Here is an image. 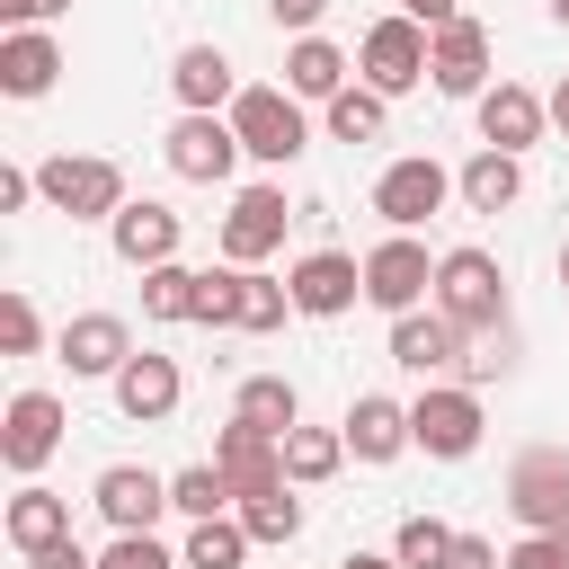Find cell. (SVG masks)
I'll list each match as a JSON object with an SVG mask.
<instances>
[{"label": "cell", "instance_id": "cell-10", "mask_svg": "<svg viewBox=\"0 0 569 569\" xmlns=\"http://www.w3.org/2000/svg\"><path fill=\"white\" fill-rule=\"evenodd\" d=\"M284 222H293V204H284V187H240L231 196V213H222V267H267L276 249H284Z\"/></svg>", "mask_w": 569, "mask_h": 569}, {"label": "cell", "instance_id": "cell-5", "mask_svg": "<svg viewBox=\"0 0 569 569\" xmlns=\"http://www.w3.org/2000/svg\"><path fill=\"white\" fill-rule=\"evenodd\" d=\"M436 311H453L462 329H489V320H507V267H498L480 240L445 249V258H436Z\"/></svg>", "mask_w": 569, "mask_h": 569}, {"label": "cell", "instance_id": "cell-26", "mask_svg": "<svg viewBox=\"0 0 569 569\" xmlns=\"http://www.w3.org/2000/svg\"><path fill=\"white\" fill-rule=\"evenodd\" d=\"M453 196H462L471 213H507V204L525 196V151H489V142H480V151L453 169Z\"/></svg>", "mask_w": 569, "mask_h": 569}, {"label": "cell", "instance_id": "cell-20", "mask_svg": "<svg viewBox=\"0 0 569 569\" xmlns=\"http://www.w3.org/2000/svg\"><path fill=\"white\" fill-rule=\"evenodd\" d=\"M338 427H347V453H356V462H373V471H382V462H400V453L418 445V436H409V400H391V391H356Z\"/></svg>", "mask_w": 569, "mask_h": 569}, {"label": "cell", "instance_id": "cell-36", "mask_svg": "<svg viewBox=\"0 0 569 569\" xmlns=\"http://www.w3.org/2000/svg\"><path fill=\"white\" fill-rule=\"evenodd\" d=\"M391 551H400V569H445V551H453V525H445V516H400Z\"/></svg>", "mask_w": 569, "mask_h": 569}, {"label": "cell", "instance_id": "cell-15", "mask_svg": "<svg viewBox=\"0 0 569 569\" xmlns=\"http://www.w3.org/2000/svg\"><path fill=\"white\" fill-rule=\"evenodd\" d=\"M427 80H436L445 98H480V89H489V27H480V18L427 27Z\"/></svg>", "mask_w": 569, "mask_h": 569}, {"label": "cell", "instance_id": "cell-28", "mask_svg": "<svg viewBox=\"0 0 569 569\" xmlns=\"http://www.w3.org/2000/svg\"><path fill=\"white\" fill-rule=\"evenodd\" d=\"M338 462H347V427H284V480L293 489L338 480Z\"/></svg>", "mask_w": 569, "mask_h": 569}, {"label": "cell", "instance_id": "cell-31", "mask_svg": "<svg viewBox=\"0 0 569 569\" xmlns=\"http://www.w3.org/2000/svg\"><path fill=\"white\" fill-rule=\"evenodd\" d=\"M169 507H178L187 525H204V516H231L240 498H231L222 462H187V471H169Z\"/></svg>", "mask_w": 569, "mask_h": 569}, {"label": "cell", "instance_id": "cell-6", "mask_svg": "<svg viewBox=\"0 0 569 569\" xmlns=\"http://www.w3.org/2000/svg\"><path fill=\"white\" fill-rule=\"evenodd\" d=\"M507 516L525 533H569V453L560 445H525L507 462Z\"/></svg>", "mask_w": 569, "mask_h": 569}, {"label": "cell", "instance_id": "cell-19", "mask_svg": "<svg viewBox=\"0 0 569 569\" xmlns=\"http://www.w3.org/2000/svg\"><path fill=\"white\" fill-rule=\"evenodd\" d=\"M107 240H116V258L142 276V267H169L178 258V240H187V222L160 204V196H124V213L107 222Z\"/></svg>", "mask_w": 569, "mask_h": 569}, {"label": "cell", "instance_id": "cell-18", "mask_svg": "<svg viewBox=\"0 0 569 569\" xmlns=\"http://www.w3.org/2000/svg\"><path fill=\"white\" fill-rule=\"evenodd\" d=\"M471 116H480V142H489V151H533L542 124H551V107H542L525 80H489V89L471 98Z\"/></svg>", "mask_w": 569, "mask_h": 569}, {"label": "cell", "instance_id": "cell-48", "mask_svg": "<svg viewBox=\"0 0 569 569\" xmlns=\"http://www.w3.org/2000/svg\"><path fill=\"white\" fill-rule=\"evenodd\" d=\"M542 107H551V124H560V133H569V80H560V89H551V98H542Z\"/></svg>", "mask_w": 569, "mask_h": 569}, {"label": "cell", "instance_id": "cell-44", "mask_svg": "<svg viewBox=\"0 0 569 569\" xmlns=\"http://www.w3.org/2000/svg\"><path fill=\"white\" fill-rule=\"evenodd\" d=\"M44 187H36V169H0V213H27Z\"/></svg>", "mask_w": 569, "mask_h": 569}, {"label": "cell", "instance_id": "cell-3", "mask_svg": "<svg viewBox=\"0 0 569 569\" xmlns=\"http://www.w3.org/2000/svg\"><path fill=\"white\" fill-rule=\"evenodd\" d=\"M409 436H418V453H427V462H462V453H480V436H489V418H480V391L436 373V382L409 400Z\"/></svg>", "mask_w": 569, "mask_h": 569}, {"label": "cell", "instance_id": "cell-33", "mask_svg": "<svg viewBox=\"0 0 569 569\" xmlns=\"http://www.w3.org/2000/svg\"><path fill=\"white\" fill-rule=\"evenodd\" d=\"M258 542H249V525L240 516H204V525H187V569H240Z\"/></svg>", "mask_w": 569, "mask_h": 569}, {"label": "cell", "instance_id": "cell-42", "mask_svg": "<svg viewBox=\"0 0 569 569\" xmlns=\"http://www.w3.org/2000/svg\"><path fill=\"white\" fill-rule=\"evenodd\" d=\"M445 569H507V551H498L489 533H453V551H445Z\"/></svg>", "mask_w": 569, "mask_h": 569}, {"label": "cell", "instance_id": "cell-4", "mask_svg": "<svg viewBox=\"0 0 569 569\" xmlns=\"http://www.w3.org/2000/svg\"><path fill=\"white\" fill-rule=\"evenodd\" d=\"M365 302H373L382 320H400V311L436 302V258H427V240H418V231H382V240L365 249Z\"/></svg>", "mask_w": 569, "mask_h": 569}, {"label": "cell", "instance_id": "cell-25", "mask_svg": "<svg viewBox=\"0 0 569 569\" xmlns=\"http://www.w3.org/2000/svg\"><path fill=\"white\" fill-rule=\"evenodd\" d=\"M347 71H356V53L329 44V36H293V44H284V89H293L302 107H329V98L347 89Z\"/></svg>", "mask_w": 569, "mask_h": 569}, {"label": "cell", "instance_id": "cell-11", "mask_svg": "<svg viewBox=\"0 0 569 569\" xmlns=\"http://www.w3.org/2000/svg\"><path fill=\"white\" fill-rule=\"evenodd\" d=\"M284 284H293V311H302V320H347V311L365 302V258H347V249H302V258L284 267Z\"/></svg>", "mask_w": 569, "mask_h": 569}, {"label": "cell", "instance_id": "cell-40", "mask_svg": "<svg viewBox=\"0 0 569 569\" xmlns=\"http://www.w3.org/2000/svg\"><path fill=\"white\" fill-rule=\"evenodd\" d=\"M507 569H569V533H516Z\"/></svg>", "mask_w": 569, "mask_h": 569}, {"label": "cell", "instance_id": "cell-39", "mask_svg": "<svg viewBox=\"0 0 569 569\" xmlns=\"http://www.w3.org/2000/svg\"><path fill=\"white\" fill-rule=\"evenodd\" d=\"M0 347H9V356H36V347H44V320H36L27 293H0Z\"/></svg>", "mask_w": 569, "mask_h": 569}, {"label": "cell", "instance_id": "cell-27", "mask_svg": "<svg viewBox=\"0 0 569 569\" xmlns=\"http://www.w3.org/2000/svg\"><path fill=\"white\" fill-rule=\"evenodd\" d=\"M231 418L258 427V436H284V427H302V391H293L284 373H249V382L231 391Z\"/></svg>", "mask_w": 569, "mask_h": 569}, {"label": "cell", "instance_id": "cell-21", "mask_svg": "<svg viewBox=\"0 0 569 569\" xmlns=\"http://www.w3.org/2000/svg\"><path fill=\"white\" fill-rule=\"evenodd\" d=\"M62 80L53 27H0V98H44Z\"/></svg>", "mask_w": 569, "mask_h": 569}, {"label": "cell", "instance_id": "cell-41", "mask_svg": "<svg viewBox=\"0 0 569 569\" xmlns=\"http://www.w3.org/2000/svg\"><path fill=\"white\" fill-rule=\"evenodd\" d=\"M267 18H276L284 36H320V18H329V0H267Z\"/></svg>", "mask_w": 569, "mask_h": 569}, {"label": "cell", "instance_id": "cell-22", "mask_svg": "<svg viewBox=\"0 0 569 569\" xmlns=\"http://www.w3.org/2000/svg\"><path fill=\"white\" fill-rule=\"evenodd\" d=\"M213 462H222V480H231V498H258V489H276L284 480V436H258V427H222L213 436Z\"/></svg>", "mask_w": 569, "mask_h": 569}, {"label": "cell", "instance_id": "cell-23", "mask_svg": "<svg viewBox=\"0 0 569 569\" xmlns=\"http://www.w3.org/2000/svg\"><path fill=\"white\" fill-rule=\"evenodd\" d=\"M0 533H9V551H18V560H27V551H53V542H71V498H62V489H44V480H18V498H9Z\"/></svg>", "mask_w": 569, "mask_h": 569}, {"label": "cell", "instance_id": "cell-30", "mask_svg": "<svg viewBox=\"0 0 569 569\" xmlns=\"http://www.w3.org/2000/svg\"><path fill=\"white\" fill-rule=\"evenodd\" d=\"M196 302H204V276L196 267H142V320H196Z\"/></svg>", "mask_w": 569, "mask_h": 569}, {"label": "cell", "instance_id": "cell-12", "mask_svg": "<svg viewBox=\"0 0 569 569\" xmlns=\"http://www.w3.org/2000/svg\"><path fill=\"white\" fill-rule=\"evenodd\" d=\"M462 338H471V329H462L453 311L418 302V311H400V320H391V365H400V373H418V382H436V373H453V365H462Z\"/></svg>", "mask_w": 569, "mask_h": 569}, {"label": "cell", "instance_id": "cell-43", "mask_svg": "<svg viewBox=\"0 0 569 569\" xmlns=\"http://www.w3.org/2000/svg\"><path fill=\"white\" fill-rule=\"evenodd\" d=\"M71 0H0V27H53Z\"/></svg>", "mask_w": 569, "mask_h": 569}, {"label": "cell", "instance_id": "cell-29", "mask_svg": "<svg viewBox=\"0 0 569 569\" xmlns=\"http://www.w3.org/2000/svg\"><path fill=\"white\" fill-rule=\"evenodd\" d=\"M382 124H391V98H382V89L347 80V89L329 98V142H382Z\"/></svg>", "mask_w": 569, "mask_h": 569}, {"label": "cell", "instance_id": "cell-34", "mask_svg": "<svg viewBox=\"0 0 569 569\" xmlns=\"http://www.w3.org/2000/svg\"><path fill=\"white\" fill-rule=\"evenodd\" d=\"M284 311H293V284L267 276V267H240V329L267 338V329H284Z\"/></svg>", "mask_w": 569, "mask_h": 569}, {"label": "cell", "instance_id": "cell-8", "mask_svg": "<svg viewBox=\"0 0 569 569\" xmlns=\"http://www.w3.org/2000/svg\"><path fill=\"white\" fill-rule=\"evenodd\" d=\"M160 160H169V178H187V187H222L249 151H240V133H231V116H187V107H178Z\"/></svg>", "mask_w": 569, "mask_h": 569}, {"label": "cell", "instance_id": "cell-49", "mask_svg": "<svg viewBox=\"0 0 569 569\" xmlns=\"http://www.w3.org/2000/svg\"><path fill=\"white\" fill-rule=\"evenodd\" d=\"M551 27H569V0H551Z\"/></svg>", "mask_w": 569, "mask_h": 569}, {"label": "cell", "instance_id": "cell-13", "mask_svg": "<svg viewBox=\"0 0 569 569\" xmlns=\"http://www.w3.org/2000/svg\"><path fill=\"white\" fill-rule=\"evenodd\" d=\"M53 453H62V400H53V391H18V400L0 409V462H9L18 480H36Z\"/></svg>", "mask_w": 569, "mask_h": 569}, {"label": "cell", "instance_id": "cell-32", "mask_svg": "<svg viewBox=\"0 0 569 569\" xmlns=\"http://www.w3.org/2000/svg\"><path fill=\"white\" fill-rule=\"evenodd\" d=\"M231 516L249 525V542H293V533H302V498H293V480H276V489L240 498Z\"/></svg>", "mask_w": 569, "mask_h": 569}, {"label": "cell", "instance_id": "cell-1", "mask_svg": "<svg viewBox=\"0 0 569 569\" xmlns=\"http://www.w3.org/2000/svg\"><path fill=\"white\" fill-rule=\"evenodd\" d=\"M222 116H231V133H240V151H249L258 169H293V160L311 151V116H302V98H293V89L249 80Z\"/></svg>", "mask_w": 569, "mask_h": 569}, {"label": "cell", "instance_id": "cell-50", "mask_svg": "<svg viewBox=\"0 0 569 569\" xmlns=\"http://www.w3.org/2000/svg\"><path fill=\"white\" fill-rule=\"evenodd\" d=\"M560 284H569V240H560Z\"/></svg>", "mask_w": 569, "mask_h": 569}, {"label": "cell", "instance_id": "cell-2", "mask_svg": "<svg viewBox=\"0 0 569 569\" xmlns=\"http://www.w3.org/2000/svg\"><path fill=\"white\" fill-rule=\"evenodd\" d=\"M36 187L71 222H116L124 213V169L107 151H53V160H36Z\"/></svg>", "mask_w": 569, "mask_h": 569}, {"label": "cell", "instance_id": "cell-17", "mask_svg": "<svg viewBox=\"0 0 569 569\" xmlns=\"http://www.w3.org/2000/svg\"><path fill=\"white\" fill-rule=\"evenodd\" d=\"M178 400H187V373H178V356H151V347H133V356H124V373H116V409H124L133 427H169V418H178Z\"/></svg>", "mask_w": 569, "mask_h": 569}, {"label": "cell", "instance_id": "cell-38", "mask_svg": "<svg viewBox=\"0 0 569 569\" xmlns=\"http://www.w3.org/2000/svg\"><path fill=\"white\" fill-rule=\"evenodd\" d=\"M196 329H240V267H213V276H204Z\"/></svg>", "mask_w": 569, "mask_h": 569}, {"label": "cell", "instance_id": "cell-46", "mask_svg": "<svg viewBox=\"0 0 569 569\" xmlns=\"http://www.w3.org/2000/svg\"><path fill=\"white\" fill-rule=\"evenodd\" d=\"M418 27H445V18H462V0H400Z\"/></svg>", "mask_w": 569, "mask_h": 569}, {"label": "cell", "instance_id": "cell-35", "mask_svg": "<svg viewBox=\"0 0 569 569\" xmlns=\"http://www.w3.org/2000/svg\"><path fill=\"white\" fill-rule=\"evenodd\" d=\"M507 365H516V320H489V329H471V338H462V365H453V373L480 391V382H498Z\"/></svg>", "mask_w": 569, "mask_h": 569}, {"label": "cell", "instance_id": "cell-14", "mask_svg": "<svg viewBox=\"0 0 569 569\" xmlns=\"http://www.w3.org/2000/svg\"><path fill=\"white\" fill-rule=\"evenodd\" d=\"M89 507H98L116 533H151L160 516H178V507H169V480L142 471V462H107V471L89 480Z\"/></svg>", "mask_w": 569, "mask_h": 569}, {"label": "cell", "instance_id": "cell-24", "mask_svg": "<svg viewBox=\"0 0 569 569\" xmlns=\"http://www.w3.org/2000/svg\"><path fill=\"white\" fill-rule=\"evenodd\" d=\"M169 89H178V107H187V116H222V107L240 98V80H231V53H222V44H178Z\"/></svg>", "mask_w": 569, "mask_h": 569}, {"label": "cell", "instance_id": "cell-45", "mask_svg": "<svg viewBox=\"0 0 569 569\" xmlns=\"http://www.w3.org/2000/svg\"><path fill=\"white\" fill-rule=\"evenodd\" d=\"M27 569H98V551H80V533H71L53 551H27Z\"/></svg>", "mask_w": 569, "mask_h": 569}, {"label": "cell", "instance_id": "cell-7", "mask_svg": "<svg viewBox=\"0 0 569 569\" xmlns=\"http://www.w3.org/2000/svg\"><path fill=\"white\" fill-rule=\"evenodd\" d=\"M356 80H365V89H382V98H409V89L427 80V27H418L409 9L373 18V27H365V44H356Z\"/></svg>", "mask_w": 569, "mask_h": 569}, {"label": "cell", "instance_id": "cell-47", "mask_svg": "<svg viewBox=\"0 0 569 569\" xmlns=\"http://www.w3.org/2000/svg\"><path fill=\"white\" fill-rule=\"evenodd\" d=\"M338 569H400V551H347Z\"/></svg>", "mask_w": 569, "mask_h": 569}, {"label": "cell", "instance_id": "cell-37", "mask_svg": "<svg viewBox=\"0 0 569 569\" xmlns=\"http://www.w3.org/2000/svg\"><path fill=\"white\" fill-rule=\"evenodd\" d=\"M98 569H187V551H169L160 533H116L98 551Z\"/></svg>", "mask_w": 569, "mask_h": 569}, {"label": "cell", "instance_id": "cell-9", "mask_svg": "<svg viewBox=\"0 0 569 569\" xmlns=\"http://www.w3.org/2000/svg\"><path fill=\"white\" fill-rule=\"evenodd\" d=\"M445 196H453V169H445V160H427V151H400V160L373 178V213H382L391 231L436 222V213H445Z\"/></svg>", "mask_w": 569, "mask_h": 569}, {"label": "cell", "instance_id": "cell-16", "mask_svg": "<svg viewBox=\"0 0 569 569\" xmlns=\"http://www.w3.org/2000/svg\"><path fill=\"white\" fill-rule=\"evenodd\" d=\"M53 356H62L80 382H116L124 356H133V329H124V311H71L62 338H53Z\"/></svg>", "mask_w": 569, "mask_h": 569}]
</instances>
